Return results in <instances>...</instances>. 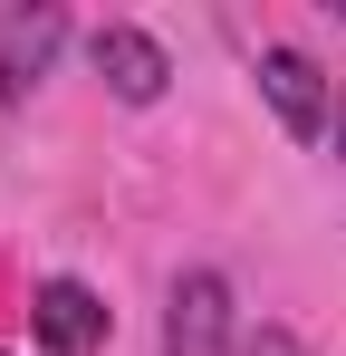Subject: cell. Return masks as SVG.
I'll return each mask as SVG.
<instances>
[{
    "label": "cell",
    "instance_id": "6da1fadb",
    "mask_svg": "<svg viewBox=\"0 0 346 356\" xmlns=\"http://www.w3.org/2000/svg\"><path fill=\"white\" fill-rule=\"evenodd\" d=\"M164 356H240V318H231L222 270H183L164 298Z\"/></svg>",
    "mask_w": 346,
    "mask_h": 356
},
{
    "label": "cell",
    "instance_id": "7a4b0ae2",
    "mask_svg": "<svg viewBox=\"0 0 346 356\" xmlns=\"http://www.w3.org/2000/svg\"><path fill=\"white\" fill-rule=\"evenodd\" d=\"M106 327L115 318H106V298L87 289V280H49V289L29 298V337H39L49 356H97Z\"/></svg>",
    "mask_w": 346,
    "mask_h": 356
},
{
    "label": "cell",
    "instance_id": "3957f363",
    "mask_svg": "<svg viewBox=\"0 0 346 356\" xmlns=\"http://www.w3.org/2000/svg\"><path fill=\"white\" fill-rule=\"evenodd\" d=\"M260 97H270V116L288 135H327V106H337V87L318 77L308 49H260Z\"/></svg>",
    "mask_w": 346,
    "mask_h": 356
},
{
    "label": "cell",
    "instance_id": "277c9868",
    "mask_svg": "<svg viewBox=\"0 0 346 356\" xmlns=\"http://www.w3.org/2000/svg\"><path fill=\"white\" fill-rule=\"evenodd\" d=\"M87 58H97V77H106L125 106H154V97L173 87V58L145 39V29H125V19H106V29L87 39Z\"/></svg>",
    "mask_w": 346,
    "mask_h": 356
},
{
    "label": "cell",
    "instance_id": "5b68a950",
    "mask_svg": "<svg viewBox=\"0 0 346 356\" xmlns=\"http://www.w3.org/2000/svg\"><path fill=\"white\" fill-rule=\"evenodd\" d=\"M58 39H67V19H58V10H10V19H0V106H19V97L49 77Z\"/></svg>",
    "mask_w": 346,
    "mask_h": 356
},
{
    "label": "cell",
    "instance_id": "8992f818",
    "mask_svg": "<svg viewBox=\"0 0 346 356\" xmlns=\"http://www.w3.org/2000/svg\"><path fill=\"white\" fill-rule=\"evenodd\" d=\"M240 356H308V347H298L288 327H250V337H240Z\"/></svg>",
    "mask_w": 346,
    "mask_h": 356
},
{
    "label": "cell",
    "instance_id": "52a82bcc",
    "mask_svg": "<svg viewBox=\"0 0 346 356\" xmlns=\"http://www.w3.org/2000/svg\"><path fill=\"white\" fill-rule=\"evenodd\" d=\"M327 135H337V164H346V87H337V106H327Z\"/></svg>",
    "mask_w": 346,
    "mask_h": 356
}]
</instances>
